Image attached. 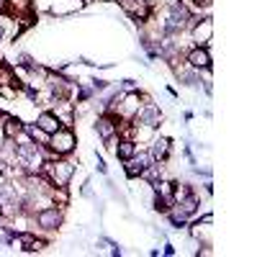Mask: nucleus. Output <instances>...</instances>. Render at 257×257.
I'll use <instances>...</instances> for the list:
<instances>
[{"label":"nucleus","instance_id":"obj_7","mask_svg":"<svg viewBox=\"0 0 257 257\" xmlns=\"http://www.w3.org/2000/svg\"><path fill=\"white\" fill-rule=\"evenodd\" d=\"M36 224L41 229H57L62 224V211L57 206H47V208H39L36 213Z\"/></svg>","mask_w":257,"mask_h":257},{"label":"nucleus","instance_id":"obj_23","mask_svg":"<svg viewBox=\"0 0 257 257\" xmlns=\"http://www.w3.org/2000/svg\"><path fill=\"white\" fill-rule=\"evenodd\" d=\"M0 39H3V24H0Z\"/></svg>","mask_w":257,"mask_h":257},{"label":"nucleus","instance_id":"obj_4","mask_svg":"<svg viewBox=\"0 0 257 257\" xmlns=\"http://www.w3.org/2000/svg\"><path fill=\"white\" fill-rule=\"evenodd\" d=\"M147 165H152V157H149V152H134V157H128V160H123V173H126V178H139L142 173H144V167Z\"/></svg>","mask_w":257,"mask_h":257},{"label":"nucleus","instance_id":"obj_21","mask_svg":"<svg viewBox=\"0 0 257 257\" xmlns=\"http://www.w3.org/2000/svg\"><path fill=\"white\" fill-rule=\"evenodd\" d=\"M203 90H206V93H208V95H211V93H213V88H211V80H206V82H203Z\"/></svg>","mask_w":257,"mask_h":257},{"label":"nucleus","instance_id":"obj_19","mask_svg":"<svg viewBox=\"0 0 257 257\" xmlns=\"http://www.w3.org/2000/svg\"><path fill=\"white\" fill-rule=\"evenodd\" d=\"M98 173H108V167H105L103 157H98Z\"/></svg>","mask_w":257,"mask_h":257},{"label":"nucleus","instance_id":"obj_5","mask_svg":"<svg viewBox=\"0 0 257 257\" xmlns=\"http://www.w3.org/2000/svg\"><path fill=\"white\" fill-rule=\"evenodd\" d=\"M190 29H193V41H196L198 47L211 44V36H213V21L211 18H196Z\"/></svg>","mask_w":257,"mask_h":257},{"label":"nucleus","instance_id":"obj_6","mask_svg":"<svg viewBox=\"0 0 257 257\" xmlns=\"http://www.w3.org/2000/svg\"><path fill=\"white\" fill-rule=\"evenodd\" d=\"M116 3H118L128 16H132L137 24L149 18V0H116Z\"/></svg>","mask_w":257,"mask_h":257},{"label":"nucleus","instance_id":"obj_17","mask_svg":"<svg viewBox=\"0 0 257 257\" xmlns=\"http://www.w3.org/2000/svg\"><path fill=\"white\" fill-rule=\"evenodd\" d=\"M121 88H123V90H137V80H123Z\"/></svg>","mask_w":257,"mask_h":257},{"label":"nucleus","instance_id":"obj_11","mask_svg":"<svg viewBox=\"0 0 257 257\" xmlns=\"http://www.w3.org/2000/svg\"><path fill=\"white\" fill-rule=\"evenodd\" d=\"M113 152H116V157L123 162V160H128V157H134L137 142H134V139H118V147H113Z\"/></svg>","mask_w":257,"mask_h":257},{"label":"nucleus","instance_id":"obj_3","mask_svg":"<svg viewBox=\"0 0 257 257\" xmlns=\"http://www.w3.org/2000/svg\"><path fill=\"white\" fill-rule=\"evenodd\" d=\"M47 173H49V180H52L54 185H67L70 178H72V173H75V165H72V162H64V160L49 162V165H47Z\"/></svg>","mask_w":257,"mask_h":257},{"label":"nucleus","instance_id":"obj_13","mask_svg":"<svg viewBox=\"0 0 257 257\" xmlns=\"http://www.w3.org/2000/svg\"><path fill=\"white\" fill-rule=\"evenodd\" d=\"M139 178H144L149 185L157 183V180L162 178V162H152V165H147V167H144V173H142Z\"/></svg>","mask_w":257,"mask_h":257},{"label":"nucleus","instance_id":"obj_22","mask_svg":"<svg viewBox=\"0 0 257 257\" xmlns=\"http://www.w3.org/2000/svg\"><path fill=\"white\" fill-rule=\"evenodd\" d=\"M0 173H6V162L3 160H0Z\"/></svg>","mask_w":257,"mask_h":257},{"label":"nucleus","instance_id":"obj_2","mask_svg":"<svg viewBox=\"0 0 257 257\" xmlns=\"http://www.w3.org/2000/svg\"><path fill=\"white\" fill-rule=\"evenodd\" d=\"M132 121H134V123H139V126L157 128V126H160V121H162V111L157 108V105H155L152 100H147L144 105H139V111H137V116H134Z\"/></svg>","mask_w":257,"mask_h":257},{"label":"nucleus","instance_id":"obj_14","mask_svg":"<svg viewBox=\"0 0 257 257\" xmlns=\"http://www.w3.org/2000/svg\"><path fill=\"white\" fill-rule=\"evenodd\" d=\"M16 239H18L21 244H24V249H26V252H36V249L44 247V242L36 239L34 234H16Z\"/></svg>","mask_w":257,"mask_h":257},{"label":"nucleus","instance_id":"obj_1","mask_svg":"<svg viewBox=\"0 0 257 257\" xmlns=\"http://www.w3.org/2000/svg\"><path fill=\"white\" fill-rule=\"evenodd\" d=\"M54 155H70L75 149V132L70 126H62L59 132H54L49 137V144H47Z\"/></svg>","mask_w":257,"mask_h":257},{"label":"nucleus","instance_id":"obj_20","mask_svg":"<svg viewBox=\"0 0 257 257\" xmlns=\"http://www.w3.org/2000/svg\"><path fill=\"white\" fill-rule=\"evenodd\" d=\"M165 254L173 257V254H175V247H173V244H165Z\"/></svg>","mask_w":257,"mask_h":257},{"label":"nucleus","instance_id":"obj_18","mask_svg":"<svg viewBox=\"0 0 257 257\" xmlns=\"http://www.w3.org/2000/svg\"><path fill=\"white\" fill-rule=\"evenodd\" d=\"M0 13H11V0H0Z\"/></svg>","mask_w":257,"mask_h":257},{"label":"nucleus","instance_id":"obj_8","mask_svg":"<svg viewBox=\"0 0 257 257\" xmlns=\"http://www.w3.org/2000/svg\"><path fill=\"white\" fill-rule=\"evenodd\" d=\"M185 62L193 70H206V67H211V54H208L206 47H196L185 54Z\"/></svg>","mask_w":257,"mask_h":257},{"label":"nucleus","instance_id":"obj_16","mask_svg":"<svg viewBox=\"0 0 257 257\" xmlns=\"http://www.w3.org/2000/svg\"><path fill=\"white\" fill-rule=\"evenodd\" d=\"M93 98V90L90 88H82L80 93H77V100H90Z\"/></svg>","mask_w":257,"mask_h":257},{"label":"nucleus","instance_id":"obj_12","mask_svg":"<svg viewBox=\"0 0 257 257\" xmlns=\"http://www.w3.org/2000/svg\"><path fill=\"white\" fill-rule=\"evenodd\" d=\"M24 132H26L34 142H41V147L49 144V137H52V134H47V132H44V128H39L36 123H26V126H24Z\"/></svg>","mask_w":257,"mask_h":257},{"label":"nucleus","instance_id":"obj_9","mask_svg":"<svg viewBox=\"0 0 257 257\" xmlns=\"http://www.w3.org/2000/svg\"><path fill=\"white\" fill-rule=\"evenodd\" d=\"M167 155H170V139L152 137V142H149V157H152V162H165Z\"/></svg>","mask_w":257,"mask_h":257},{"label":"nucleus","instance_id":"obj_15","mask_svg":"<svg viewBox=\"0 0 257 257\" xmlns=\"http://www.w3.org/2000/svg\"><path fill=\"white\" fill-rule=\"evenodd\" d=\"M93 90H108V80H93Z\"/></svg>","mask_w":257,"mask_h":257},{"label":"nucleus","instance_id":"obj_10","mask_svg":"<svg viewBox=\"0 0 257 257\" xmlns=\"http://www.w3.org/2000/svg\"><path fill=\"white\" fill-rule=\"evenodd\" d=\"M36 126H39V128H44L47 134H54V132H59V128H62V121L54 116V111H44V113H39Z\"/></svg>","mask_w":257,"mask_h":257}]
</instances>
